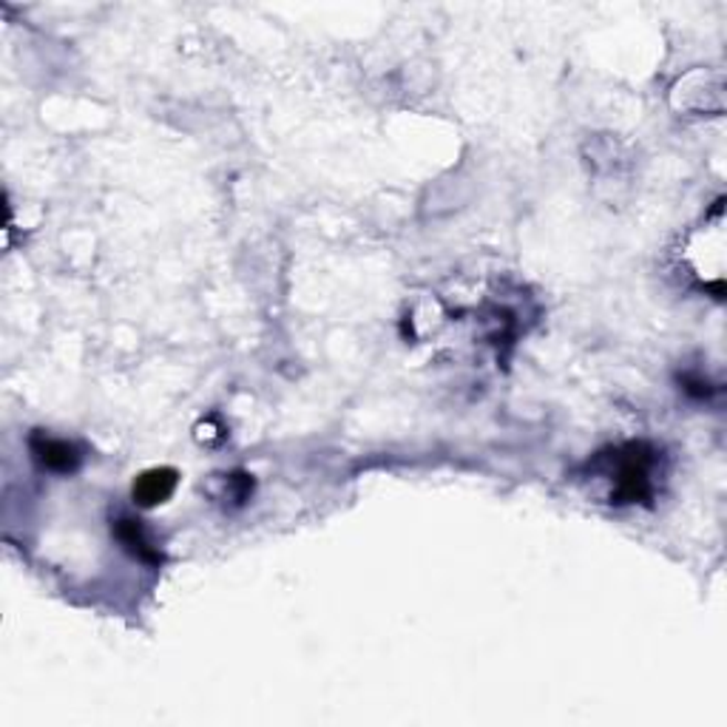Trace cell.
Here are the masks:
<instances>
[{
  "label": "cell",
  "instance_id": "1",
  "mask_svg": "<svg viewBox=\"0 0 727 727\" xmlns=\"http://www.w3.org/2000/svg\"><path fill=\"white\" fill-rule=\"evenodd\" d=\"M614 503H640L651 497V466H654V452L645 443H631L614 457Z\"/></svg>",
  "mask_w": 727,
  "mask_h": 727
},
{
  "label": "cell",
  "instance_id": "2",
  "mask_svg": "<svg viewBox=\"0 0 727 727\" xmlns=\"http://www.w3.org/2000/svg\"><path fill=\"white\" fill-rule=\"evenodd\" d=\"M29 450H32V457L43 470L57 472V475H72L80 466V461H83L77 443L63 441V438H52L40 430L29 438Z\"/></svg>",
  "mask_w": 727,
  "mask_h": 727
},
{
  "label": "cell",
  "instance_id": "3",
  "mask_svg": "<svg viewBox=\"0 0 727 727\" xmlns=\"http://www.w3.org/2000/svg\"><path fill=\"white\" fill-rule=\"evenodd\" d=\"M177 483H179L177 470H168V466L148 470L134 481L131 497L137 506H143V509H154V506H162V503L171 501V495L177 492Z\"/></svg>",
  "mask_w": 727,
  "mask_h": 727
},
{
  "label": "cell",
  "instance_id": "4",
  "mask_svg": "<svg viewBox=\"0 0 727 727\" xmlns=\"http://www.w3.org/2000/svg\"><path fill=\"white\" fill-rule=\"evenodd\" d=\"M112 529H114V537L123 542V549L131 551L137 560L162 562V555H159V549L151 542V537H148L143 520H137V517H117Z\"/></svg>",
  "mask_w": 727,
  "mask_h": 727
}]
</instances>
